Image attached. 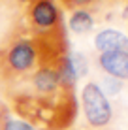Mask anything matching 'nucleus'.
I'll use <instances>...</instances> for the list:
<instances>
[{
    "label": "nucleus",
    "mask_w": 128,
    "mask_h": 130,
    "mask_svg": "<svg viewBox=\"0 0 128 130\" xmlns=\"http://www.w3.org/2000/svg\"><path fill=\"white\" fill-rule=\"evenodd\" d=\"M81 107L87 124L92 128H104L113 119V107L109 98L102 92L96 81H89L81 89Z\"/></svg>",
    "instance_id": "obj_1"
},
{
    "label": "nucleus",
    "mask_w": 128,
    "mask_h": 130,
    "mask_svg": "<svg viewBox=\"0 0 128 130\" xmlns=\"http://www.w3.org/2000/svg\"><path fill=\"white\" fill-rule=\"evenodd\" d=\"M26 83L30 87V94H25V96H32L38 100H60V98L74 94V91H68L62 85L53 64H43L36 68L28 75Z\"/></svg>",
    "instance_id": "obj_2"
},
{
    "label": "nucleus",
    "mask_w": 128,
    "mask_h": 130,
    "mask_svg": "<svg viewBox=\"0 0 128 130\" xmlns=\"http://www.w3.org/2000/svg\"><path fill=\"white\" fill-rule=\"evenodd\" d=\"M30 26L38 34H49L60 28V8L55 0H34L28 8Z\"/></svg>",
    "instance_id": "obj_3"
},
{
    "label": "nucleus",
    "mask_w": 128,
    "mask_h": 130,
    "mask_svg": "<svg viewBox=\"0 0 128 130\" xmlns=\"http://www.w3.org/2000/svg\"><path fill=\"white\" fill-rule=\"evenodd\" d=\"M98 66L104 75H111L121 81H128V51L102 53L98 57Z\"/></svg>",
    "instance_id": "obj_4"
},
{
    "label": "nucleus",
    "mask_w": 128,
    "mask_h": 130,
    "mask_svg": "<svg viewBox=\"0 0 128 130\" xmlns=\"http://www.w3.org/2000/svg\"><path fill=\"white\" fill-rule=\"evenodd\" d=\"M94 49L102 53H115V51H128V36L117 28H102L92 40Z\"/></svg>",
    "instance_id": "obj_5"
},
{
    "label": "nucleus",
    "mask_w": 128,
    "mask_h": 130,
    "mask_svg": "<svg viewBox=\"0 0 128 130\" xmlns=\"http://www.w3.org/2000/svg\"><path fill=\"white\" fill-rule=\"evenodd\" d=\"M96 25V19L90 10H74L68 17V28L74 34H89Z\"/></svg>",
    "instance_id": "obj_6"
},
{
    "label": "nucleus",
    "mask_w": 128,
    "mask_h": 130,
    "mask_svg": "<svg viewBox=\"0 0 128 130\" xmlns=\"http://www.w3.org/2000/svg\"><path fill=\"white\" fill-rule=\"evenodd\" d=\"M4 130H38L34 124H30L28 121L21 119V117H13V115L8 111L6 117L2 119V124H0Z\"/></svg>",
    "instance_id": "obj_7"
},
{
    "label": "nucleus",
    "mask_w": 128,
    "mask_h": 130,
    "mask_svg": "<svg viewBox=\"0 0 128 130\" xmlns=\"http://www.w3.org/2000/svg\"><path fill=\"white\" fill-rule=\"evenodd\" d=\"M68 57H70V60H72V64H74V70H76L77 77L83 79L89 74V60H87V57L83 55V53H79V51H68Z\"/></svg>",
    "instance_id": "obj_8"
},
{
    "label": "nucleus",
    "mask_w": 128,
    "mask_h": 130,
    "mask_svg": "<svg viewBox=\"0 0 128 130\" xmlns=\"http://www.w3.org/2000/svg\"><path fill=\"white\" fill-rule=\"evenodd\" d=\"M100 89H102V92L105 96H117L119 92L122 91V87H124V81H121V79H115L111 77V75H104L102 83H98Z\"/></svg>",
    "instance_id": "obj_9"
},
{
    "label": "nucleus",
    "mask_w": 128,
    "mask_h": 130,
    "mask_svg": "<svg viewBox=\"0 0 128 130\" xmlns=\"http://www.w3.org/2000/svg\"><path fill=\"white\" fill-rule=\"evenodd\" d=\"M59 2L68 11H74V10H89L90 4H94V0H59Z\"/></svg>",
    "instance_id": "obj_10"
},
{
    "label": "nucleus",
    "mask_w": 128,
    "mask_h": 130,
    "mask_svg": "<svg viewBox=\"0 0 128 130\" xmlns=\"http://www.w3.org/2000/svg\"><path fill=\"white\" fill-rule=\"evenodd\" d=\"M17 2H21V4H32L34 0H17Z\"/></svg>",
    "instance_id": "obj_11"
},
{
    "label": "nucleus",
    "mask_w": 128,
    "mask_h": 130,
    "mask_svg": "<svg viewBox=\"0 0 128 130\" xmlns=\"http://www.w3.org/2000/svg\"><path fill=\"white\" fill-rule=\"evenodd\" d=\"M0 130H4V128H2V126H0Z\"/></svg>",
    "instance_id": "obj_12"
}]
</instances>
